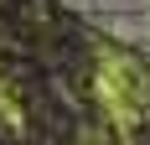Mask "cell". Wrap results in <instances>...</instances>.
Instances as JSON below:
<instances>
[{
    "mask_svg": "<svg viewBox=\"0 0 150 145\" xmlns=\"http://www.w3.org/2000/svg\"><path fill=\"white\" fill-rule=\"evenodd\" d=\"M78 5L104 11L109 21H119L129 36H145V42H150V0H78Z\"/></svg>",
    "mask_w": 150,
    "mask_h": 145,
    "instance_id": "obj_1",
    "label": "cell"
}]
</instances>
